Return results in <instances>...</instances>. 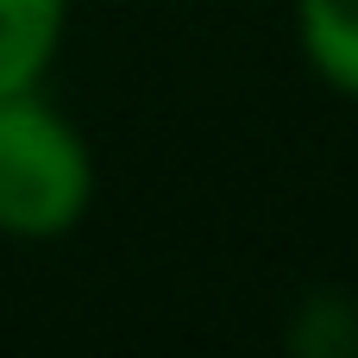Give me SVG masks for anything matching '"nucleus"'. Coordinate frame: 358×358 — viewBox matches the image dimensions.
I'll list each match as a JSON object with an SVG mask.
<instances>
[{
	"instance_id": "1",
	"label": "nucleus",
	"mask_w": 358,
	"mask_h": 358,
	"mask_svg": "<svg viewBox=\"0 0 358 358\" xmlns=\"http://www.w3.org/2000/svg\"><path fill=\"white\" fill-rule=\"evenodd\" d=\"M101 195L88 132L44 94H0V239L50 245L69 239Z\"/></svg>"
},
{
	"instance_id": "2",
	"label": "nucleus",
	"mask_w": 358,
	"mask_h": 358,
	"mask_svg": "<svg viewBox=\"0 0 358 358\" xmlns=\"http://www.w3.org/2000/svg\"><path fill=\"white\" fill-rule=\"evenodd\" d=\"M76 0H0V94L44 88L69 44Z\"/></svg>"
},
{
	"instance_id": "3",
	"label": "nucleus",
	"mask_w": 358,
	"mask_h": 358,
	"mask_svg": "<svg viewBox=\"0 0 358 358\" xmlns=\"http://www.w3.org/2000/svg\"><path fill=\"white\" fill-rule=\"evenodd\" d=\"M289 31L302 69L358 107V0H289Z\"/></svg>"
},
{
	"instance_id": "4",
	"label": "nucleus",
	"mask_w": 358,
	"mask_h": 358,
	"mask_svg": "<svg viewBox=\"0 0 358 358\" xmlns=\"http://www.w3.org/2000/svg\"><path fill=\"white\" fill-rule=\"evenodd\" d=\"M283 346L296 358H352L358 352V302L340 289H315L289 327H283Z\"/></svg>"
}]
</instances>
